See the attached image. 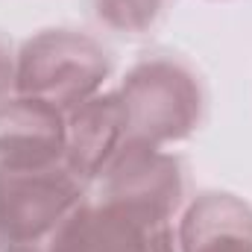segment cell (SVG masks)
<instances>
[{"instance_id": "3", "label": "cell", "mask_w": 252, "mask_h": 252, "mask_svg": "<svg viewBox=\"0 0 252 252\" xmlns=\"http://www.w3.org/2000/svg\"><path fill=\"white\" fill-rule=\"evenodd\" d=\"M112 76V53L82 30H38L15 53V94L44 100L59 112L97 97Z\"/></svg>"}, {"instance_id": "6", "label": "cell", "mask_w": 252, "mask_h": 252, "mask_svg": "<svg viewBox=\"0 0 252 252\" xmlns=\"http://www.w3.org/2000/svg\"><path fill=\"white\" fill-rule=\"evenodd\" d=\"M126 141L129 132L118 91H100L64 112V167L85 185H94L103 176Z\"/></svg>"}, {"instance_id": "9", "label": "cell", "mask_w": 252, "mask_h": 252, "mask_svg": "<svg viewBox=\"0 0 252 252\" xmlns=\"http://www.w3.org/2000/svg\"><path fill=\"white\" fill-rule=\"evenodd\" d=\"M91 15L100 27L118 35H147L153 32L173 9L176 0H88Z\"/></svg>"}, {"instance_id": "2", "label": "cell", "mask_w": 252, "mask_h": 252, "mask_svg": "<svg viewBox=\"0 0 252 252\" xmlns=\"http://www.w3.org/2000/svg\"><path fill=\"white\" fill-rule=\"evenodd\" d=\"M129 141L170 150L193 138L208 115V91L193 64L167 50L141 56L115 88Z\"/></svg>"}, {"instance_id": "8", "label": "cell", "mask_w": 252, "mask_h": 252, "mask_svg": "<svg viewBox=\"0 0 252 252\" xmlns=\"http://www.w3.org/2000/svg\"><path fill=\"white\" fill-rule=\"evenodd\" d=\"M88 252H179L176 220L150 208L91 196Z\"/></svg>"}, {"instance_id": "7", "label": "cell", "mask_w": 252, "mask_h": 252, "mask_svg": "<svg viewBox=\"0 0 252 252\" xmlns=\"http://www.w3.org/2000/svg\"><path fill=\"white\" fill-rule=\"evenodd\" d=\"M179 252H252V205L229 190L193 193L176 220Z\"/></svg>"}, {"instance_id": "5", "label": "cell", "mask_w": 252, "mask_h": 252, "mask_svg": "<svg viewBox=\"0 0 252 252\" xmlns=\"http://www.w3.org/2000/svg\"><path fill=\"white\" fill-rule=\"evenodd\" d=\"M64 164V112L44 100L12 94L0 103V170Z\"/></svg>"}, {"instance_id": "10", "label": "cell", "mask_w": 252, "mask_h": 252, "mask_svg": "<svg viewBox=\"0 0 252 252\" xmlns=\"http://www.w3.org/2000/svg\"><path fill=\"white\" fill-rule=\"evenodd\" d=\"M15 47L0 35V103L15 94Z\"/></svg>"}, {"instance_id": "1", "label": "cell", "mask_w": 252, "mask_h": 252, "mask_svg": "<svg viewBox=\"0 0 252 252\" xmlns=\"http://www.w3.org/2000/svg\"><path fill=\"white\" fill-rule=\"evenodd\" d=\"M91 193L64 164L0 170V252H88Z\"/></svg>"}, {"instance_id": "4", "label": "cell", "mask_w": 252, "mask_h": 252, "mask_svg": "<svg viewBox=\"0 0 252 252\" xmlns=\"http://www.w3.org/2000/svg\"><path fill=\"white\" fill-rule=\"evenodd\" d=\"M97 199L126 202L150 208L170 220H179L188 202V167L185 161L161 147L126 141L124 150L97 179Z\"/></svg>"}]
</instances>
